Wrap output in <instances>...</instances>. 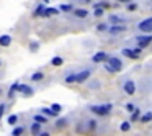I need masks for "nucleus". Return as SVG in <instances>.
<instances>
[{"instance_id":"nucleus-9","label":"nucleus","mask_w":152,"mask_h":136,"mask_svg":"<svg viewBox=\"0 0 152 136\" xmlns=\"http://www.w3.org/2000/svg\"><path fill=\"white\" fill-rule=\"evenodd\" d=\"M18 93H20L21 97H31L34 93V89L31 85H28V84H21L18 85Z\"/></svg>"},{"instance_id":"nucleus-35","label":"nucleus","mask_w":152,"mask_h":136,"mask_svg":"<svg viewBox=\"0 0 152 136\" xmlns=\"http://www.w3.org/2000/svg\"><path fill=\"white\" fill-rule=\"evenodd\" d=\"M93 15H95L96 18H100V17H103V15H105V10H103V8H93Z\"/></svg>"},{"instance_id":"nucleus-14","label":"nucleus","mask_w":152,"mask_h":136,"mask_svg":"<svg viewBox=\"0 0 152 136\" xmlns=\"http://www.w3.org/2000/svg\"><path fill=\"white\" fill-rule=\"evenodd\" d=\"M18 85H20V82H18V80H15V82L8 87V92H7L8 99H15V95L18 93Z\"/></svg>"},{"instance_id":"nucleus-18","label":"nucleus","mask_w":152,"mask_h":136,"mask_svg":"<svg viewBox=\"0 0 152 136\" xmlns=\"http://www.w3.org/2000/svg\"><path fill=\"white\" fill-rule=\"evenodd\" d=\"M44 10H46V5L44 4L36 5L34 10H33V17H44Z\"/></svg>"},{"instance_id":"nucleus-44","label":"nucleus","mask_w":152,"mask_h":136,"mask_svg":"<svg viewBox=\"0 0 152 136\" xmlns=\"http://www.w3.org/2000/svg\"><path fill=\"white\" fill-rule=\"evenodd\" d=\"M151 2H152V0H151Z\"/></svg>"},{"instance_id":"nucleus-34","label":"nucleus","mask_w":152,"mask_h":136,"mask_svg":"<svg viewBox=\"0 0 152 136\" xmlns=\"http://www.w3.org/2000/svg\"><path fill=\"white\" fill-rule=\"evenodd\" d=\"M38 49H39V43H38V41H31V43H30V51L36 53Z\"/></svg>"},{"instance_id":"nucleus-41","label":"nucleus","mask_w":152,"mask_h":136,"mask_svg":"<svg viewBox=\"0 0 152 136\" xmlns=\"http://www.w3.org/2000/svg\"><path fill=\"white\" fill-rule=\"evenodd\" d=\"M43 2H44V4H48V2H49V0H43Z\"/></svg>"},{"instance_id":"nucleus-13","label":"nucleus","mask_w":152,"mask_h":136,"mask_svg":"<svg viewBox=\"0 0 152 136\" xmlns=\"http://www.w3.org/2000/svg\"><path fill=\"white\" fill-rule=\"evenodd\" d=\"M72 13H74V17H77V18H80V20H83V18H87V17L90 15V10H87V8L80 7V8H75Z\"/></svg>"},{"instance_id":"nucleus-37","label":"nucleus","mask_w":152,"mask_h":136,"mask_svg":"<svg viewBox=\"0 0 152 136\" xmlns=\"http://www.w3.org/2000/svg\"><path fill=\"white\" fill-rule=\"evenodd\" d=\"M134 103H131V102H129V103H126V112H129V113H132V112H134Z\"/></svg>"},{"instance_id":"nucleus-4","label":"nucleus","mask_w":152,"mask_h":136,"mask_svg":"<svg viewBox=\"0 0 152 136\" xmlns=\"http://www.w3.org/2000/svg\"><path fill=\"white\" fill-rule=\"evenodd\" d=\"M121 54L124 57H129V59H139V56L142 54V49L137 48V46H134V48H123Z\"/></svg>"},{"instance_id":"nucleus-23","label":"nucleus","mask_w":152,"mask_h":136,"mask_svg":"<svg viewBox=\"0 0 152 136\" xmlns=\"http://www.w3.org/2000/svg\"><path fill=\"white\" fill-rule=\"evenodd\" d=\"M57 13H61L57 7H46V10H44V17H53V15Z\"/></svg>"},{"instance_id":"nucleus-40","label":"nucleus","mask_w":152,"mask_h":136,"mask_svg":"<svg viewBox=\"0 0 152 136\" xmlns=\"http://www.w3.org/2000/svg\"><path fill=\"white\" fill-rule=\"evenodd\" d=\"M79 2H83V4H92V0H79Z\"/></svg>"},{"instance_id":"nucleus-30","label":"nucleus","mask_w":152,"mask_h":136,"mask_svg":"<svg viewBox=\"0 0 152 136\" xmlns=\"http://www.w3.org/2000/svg\"><path fill=\"white\" fill-rule=\"evenodd\" d=\"M137 10H139V5L134 4V2L126 5V12H129V13H134V12H137Z\"/></svg>"},{"instance_id":"nucleus-24","label":"nucleus","mask_w":152,"mask_h":136,"mask_svg":"<svg viewBox=\"0 0 152 136\" xmlns=\"http://www.w3.org/2000/svg\"><path fill=\"white\" fill-rule=\"evenodd\" d=\"M18 118H20V115H18V113H13V115H8V116H7V125L15 126V125H17V121H18Z\"/></svg>"},{"instance_id":"nucleus-12","label":"nucleus","mask_w":152,"mask_h":136,"mask_svg":"<svg viewBox=\"0 0 152 136\" xmlns=\"http://www.w3.org/2000/svg\"><path fill=\"white\" fill-rule=\"evenodd\" d=\"M28 128H30V133H31V136H39L41 133H43V125H39V123H31L30 126H28Z\"/></svg>"},{"instance_id":"nucleus-21","label":"nucleus","mask_w":152,"mask_h":136,"mask_svg":"<svg viewBox=\"0 0 152 136\" xmlns=\"http://www.w3.org/2000/svg\"><path fill=\"white\" fill-rule=\"evenodd\" d=\"M141 116H142V112H141V108H136L134 112L131 113V118H129V121H131V123H134V121H139V120H141Z\"/></svg>"},{"instance_id":"nucleus-7","label":"nucleus","mask_w":152,"mask_h":136,"mask_svg":"<svg viewBox=\"0 0 152 136\" xmlns=\"http://www.w3.org/2000/svg\"><path fill=\"white\" fill-rule=\"evenodd\" d=\"M108 59H110V54L105 53V51H98V53H95L92 56V62L93 64H105Z\"/></svg>"},{"instance_id":"nucleus-1","label":"nucleus","mask_w":152,"mask_h":136,"mask_svg":"<svg viewBox=\"0 0 152 136\" xmlns=\"http://www.w3.org/2000/svg\"><path fill=\"white\" fill-rule=\"evenodd\" d=\"M113 110V103H96V105H88V112L100 118H106Z\"/></svg>"},{"instance_id":"nucleus-2","label":"nucleus","mask_w":152,"mask_h":136,"mask_svg":"<svg viewBox=\"0 0 152 136\" xmlns=\"http://www.w3.org/2000/svg\"><path fill=\"white\" fill-rule=\"evenodd\" d=\"M123 66H124V64H123V61L119 59L118 56H110V59L103 64L105 71L110 74H119L123 71Z\"/></svg>"},{"instance_id":"nucleus-43","label":"nucleus","mask_w":152,"mask_h":136,"mask_svg":"<svg viewBox=\"0 0 152 136\" xmlns=\"http://www.w3.org/2000/svg\"><path fill=\"white\" fill-rule=\"evenodd\" d=\"M0 95H2V89H0Z\"/></svg>"},{"instance_id":"nucleus-31","label":"nucleus","mask_w":152,"mask_h":136,"mask_svg":"<svg viewBox=\"0 0 152 136\" xmlns=\"http://www.w3.org/2000/svg\"><path fill=\"white\" fill-rule=\"evenodd\" d=\"M108 30H110L108 21H106V23H98V25H96V31H100V33H103V31H108Z\"/></svg>"},{"instance_id":"nucleus-16","label":"nucleus","mask_w":152,"mask_h":136,"mask_svg":"<svg viewBox=\"0 0 152 136\" xmlns=\"http://www.w3.org/2000/svg\"><path fill=\"white\" fill-rule=\"evenodd\" d=\"M44 77H46V74H44L43 71H36V72H33L30 76V80H31V82H41Z\"/></svg>"},{"instance_id":"nucleus-33","label":"nucleus","mask_w":152,"mask_h":136,"mask_svg":"<svg viewBox=\"0 0 152 136\" xmlns=\"http://www.w3.org/2000/svg\"><path fill=\"white\" fill-rule=\"evenodd\" d=\"M66 125H67V118H61V120H57V121H56V128L57 129L64 128Z\"/></svg>"},{"instance_id":"nucleus-36","label":"nucleus","mask_w":152,"mask_h":136,"mask_svg":"<svg viewBox=\"0 0 152 136\" xmlns=\"http://www.w3.org/2000/svg\"><path fill=\"white\" fill-rule=\"evenodd\" d=\"M5 110H7V105H5L4 102H0V120L4 118V115H5Z\"/></svg>"},{"instance_id":"nucleus-6","label":"nucleus","mask_w":152,"mask_h":136,"mask_svg":"<svg viewBox=\"0 0 152 136\" xmlns=\"http://www.w3.org/2000/svg\"><path fill=\"white\" fill-rule=\"evenodd\" d=\"M136 90H137V85H136V82L132 79H128L123 84V92H124L126 95H134Z\"/></svg>"},{"instance_id":"nucleus-11","label":"nucleus","mask_w":152,"mask_h":136,"mask_svg":"<svg viewBox=\"0 0 152 136\" xmlns=\"http://www.w3.org/2000/svg\"><path fill=\"white\" fill-rule=\"evenodd\" d=\"M90 76H92V71L90 69H83V71H80V72H77V82L75 84L87 82V80L90 79Z\"/></svg>"},{"instance_id":"nucleus-39","label":"nucleus","mask_w":152,"mask_h":136,"mask_svg":"<svg viewBox=\"0 0 152 136\" xmlns=\"http://www.w3.org/2000/svg\"><path fill=\"white\" fill-rule=\"evenodd\" d=\"M39 136H51V133H49V131H43Z\"/></svg>"},{"instance_id":"nucleus-20","label":"nucleus","mask_w":152,"mask_h":136,"mask_svg":"<svg viewBox=\"0 0 152 136\" xmlns=\"http://www.w3.org/2000/svg\"><path fill=\"white\" fill-rule=\"evenodd\" d=\"M25 131H26V126H15L13 129H12V136H23Z\"/></svg>"},{"instance_id":"nucleus-28","label":"nucleus","mask_w":152,"mask_h":136,"mask_svg":"<svg viewBox=\"0 0 152 136\" xmlns=\"http://www.w3.org/2000/svg\"><path fill=\"white\" fill-rule=\"evenodd\" d=\"M87 129H88V131H95L96 128H98V123L95 121V120H87Z\"/></svg>"},{"instance_id":"nucleus-5","label":"nucleus","mask_w":152,"mask_h":136,"mask_svg":"<svg viewBox=\"0 0 152 136\" xmlns=\"http://www.w3.org/2000/svg\"><path fill=\"white\" fill-rule=\"evenodd\" d=\"M134 41H136V46L137 48L145 49V48L152 43V35H137V36L134 38Z\"/></svg>"},{"instance_id":"nucleus-10","label":"nucleus","mask_w":152,"mask_h":136,"mask_svg":"<svg viewBox=\"0 0 152 136\" xmlns=\"http://www.w3.org/2000/svg\"><path fill=\"white\" fill-rule=\"evenodd\" d=\"M126 30H128V25H111L110 30H108V35H111V36H118V35H123Z\"/></svg>"},{"instance_id":"nucleus-42","label":"nucleus","mask_w":152,"mask_h":136,"mask_svg":"<svg viewBox=\"0 0 152 136\" xmlns=\"http://www.w3.org/2000/svg\"><path fill=\"white\" fill-rule=\"evenodd\" d=\"M0 67H2V59H0Z\"/></svg>"},{"instance_id":"nucleus-8","label":"nucleus","mask_w":152,"mask_h":136,"mask_svg":"<svg viewBox=\"0 0 152 136\" xmlns=\"http://www.w3.org/2000/svg\"><path fill=\"white\" fill-rule=\"evenodd\" d=\"M108 25H126V18L123 15H118V13H110L108 15Z\"/></svg>"},{"instance_id":"nucleus-26","label":"nucleus","mask_w":152,"mask_h":136,"mask_svg":"<svg viewBox=\"0 0 152 136\" xmlns=\"http://www.w3.org/2000/svg\"><path fill=\"white\" fill-rule=\"evenodd\" d=\"M64 82H66V84H75L77 82V72L67 74V76L64 77Z\"/></svg>"},{"instance_id":"nucleus-15","label":"nucleus","mask_w":152,"mask_h":136,"mask_svg":"<svg viewBox=\"0 0 152 136\" xmlns=\"http://www.w3.org/2000/svg\"><path fill=\"white\" fill-rule=\"evenodd\" d=\"M13 41V38L10 35H0V48H8Z\"/></svg>"},{"instance_id":"nucleus-3","label":"nucleus","mask_w":152,"mask_h":136,"mask_svg":"<svg viewBox=\"0 0 152 136\" xmlns=\"http://www.w3.org/2000/svg\"><path fill=\"white\" fill-rule=\"evenodd\" d=\"M137 30H139V33H142V35H152V17L144 18L142 21H139Z\"/></svg>"},{"instance_id":"nucleus-38","label":"nucleus","mask_w":152,"mask_h":136,"mask_svg":"<svg viewBox=\"0 0 152 136\" xmlns=\"http://www.w3.org/2000/svg\"><path fill=\"white\" fill-rule=\"evenodd\" d=\"M119 4H124V5H128V4H132V0H118Z\"/></svg>"},{"instance_id":"nucleus-19","label":"nucleus","mask_w":152,"mask_h":136,"mask_svg":"<svg viewBox=\"0 0 152 136\" xmlns=\"http://www.w3.org/2000/svg\"><path fill=\"white\" fill-rule=\"evenodd\" d=\"M33 121L34 123H39V125H46V123H48V116H44L43 113H36V115H33Z\"/></svg>"},{"instance_id":"nucleus-32","label":"nucleus","mask_w":152,"mask_h":136,"mask_svg":"<svg viewBox=\"0 0 152 136\" xmlns=\"http://www.w3.org/2000/svg\"><path fill=\"white\" fill-rule=\"evenodd\" d=\"M51 108H53V112L57 113V115H61V112H62V105H61V103H53Z\"/></svg>"},{"instance_id":"nucleus-25","label":"nucleus","mask_w":152,"mask_h":136,"mask_svg":"<svg viewBox=\"0 0 152 136\" xmlns=\"http://www.w3.org/2000/svg\"><path fill=\"white\" fill-rule=\"evenodd\" d=\"M62 64H64V57H61V56H54L51 59V66L53 67H61Z\"/></svg>"},{"instance_id":"nucleus-29","label":"nucleus","mask_w":152,"mask_h":136,"mask_svg":"<svg viewBox=\"0 0 152 136\" xmlns=\"http://www.w3.org/2000/svg\"><path fill=\"white\" fill-rule=\"evenodd\" d=\"M129 129H131V121H121V125H119V131L128 133Z\"/></svg>"},{"instance_id":"nucleus-27","label":"nucleus","mask_w":152,"mask_h":136,"mask_svg":"<svg viewBox=\"0 0 152 136\" xmlns=\"http://www.w3.org/2000/svg\"><path fill=\"white\" fill-rule=\"evenodd\" d=\"M141 123H151L152 121V112H145V113H142V116H141V120H139Z\"/></svg>"},{"instance_id":"nucleus-22","label":"nucleus","mask_w":152,"mask_h":136,"mask_svg":"<svg viewBox=\"0 0 152 136\" xmlns=\"http://www.w3.org/2000/svg\"><path fill=\"white\" fill-rule=\"evenodd\" d=\"M57 8H59V12H62V13H69V12L75 10V8H74V5H70V4H61Z\"/></svg>"},{"instance_id":"nucleus-17","label":"nucleus","mask_w":152,"mask_h":136,"mask_svg":"<svg viewBox=\"0 0 152 136\" xmlns=\"http://www.w3.org/2000/svg\"><path fill=\"white\" fill-rule=\"evenodd\" d=\"M39 113H43L44 116H48V118H57V116H59L57 113L53 112V108H51V107H49V108H48V107H43V108L39 110Z\"/></svg>"}]
</instances>
